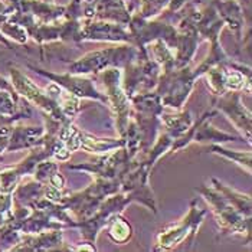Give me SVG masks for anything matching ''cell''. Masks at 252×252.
Segmentation results:
<instances>
[{
  "label": "cell",
  "instance_id": "3",
  "mask_svg": "<svg viewBox=\"0 0 252 252\" xmlns=\"http://www.w3.org/2000/svg\"><path fill=\"white\" fill-rule=\"evenodd\" d=\"M131 229L130 225H127L126 222H123V219H117L111 223L110 228V236L116 241V242H124L130 238Z\"/></svg>",
  "mask_w": 252,
  "mask_h": 252
},
{
  "label": "cell",
  "instance_id": "1",
  "mask_svg": "<svg viewBox=\"0 0 252 252\" xmlns=\"http://www.w3.org/2000/svg\"><path fill=\"white\" fill-rule=\"evenodd\" d=\"M193 211L190 212V215L188 216V222L185 219V222L179 223V225H173L172 228L166 229L164 233H160L158 236V245L161 250H167L172 248L173 245H177V242L183 241L185 236H188V231H194L196 229V223H200V219L203 216V212H197L194 211V208H192Z\"/></svg>",
  "mask_w": 252,
  "mask_h": 252
},
{
  "label": "cell",
  "instance_id": "2",
  "mask_svg": "<svg viewBox=\"0 0 252 252\" xmlns=\"http://www.w3.org/2000/svg\"><path fill=\"white\" fill-rule=\"evenodd\" d=\"M46 77L54 78L58 84L66 87L72 94L84 95V97L99 98L98 93H95V90L91 87L90 81H84V79H81V78H72L69 77V75H66V77H55V75L46 74Z\"/></svg>",
  "mask_w": 252,
  "mask_h": 252
},
{
  "label": "cell",
  "instance_id": "4",
  "mask_svg": "<svg viewBox=\"0 0 252 252\" xmlns=\"http://www.w3.org/2000/svg\"><path fill=\"white\" fill-rule=\"evenodd\" d=\"M212 150L215 152H218V153H222L223 156H226L228 158H232L235 161H238V163H241L242 166L245 164L248 169L251 167V155L250 153H247V155H242V153H229L228 150H223V149H220V147H218V146H215L212 147Z\"/></svg>",
  "mask_w": 252,
  "mask_h": 252
}]
</instances>
